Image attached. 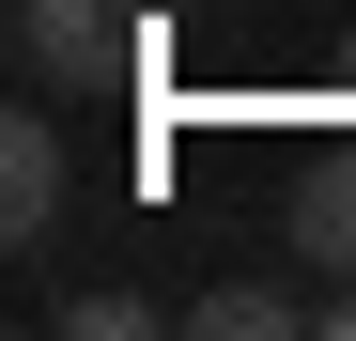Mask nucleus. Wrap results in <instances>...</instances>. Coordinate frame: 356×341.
Here are the masks:
<instances>
[{
  "mask_svg": "<svg viewBox=\"0 0 356 341\" xmlns=\"http://www.w3.org/2000/svg\"><path fill=\"white\" fill-rule=\"evenodd\" d=\"M16 63L47 93H124L155 63V0H16Z\"/></svg>",
  "mask_w": 356,
  "mask_h": 341,
  "instance_id": "nucleus-1",
  "label": "nucleus"
},
{
  "mask_svg": "<svg viewBox=\"0 0 356 341\" xmlns=\"http://www.w3.org/2000/svg\"><path fill=\"white\" fill-rule=\"evenodd\" d=\"M63 217H78V155H63V125H47V109H16V125H0V248H63Z\"/></svg>",
  "mask_w": 356,
  "mask_h": 341,
  "instance_id": "nucleus-2",
  "label": "nucleus"
},
{
  "mask_svg": "<svg viewBox=\"0 0 356 341\" xmlns=\"http://www.w3.org/2000/svg\"><path fill=\"white\" fill-rule=\"evenodd\" d=\"M310 310H325V279H310V264H279V279L248 264V279H202V295H186V326H202V341H294Z\"/></svg>",
  "mask_w": 356,
  "mask_h": 341,
  "instance_id": "nucleus-3",
  "label": "nucleus"
},
{
  "mask_svg": "<svg viewBox=\"0 0 356 341\" xmlns=\"http://www.w3.org/2000/svg\"><path fill=\"white\" fill-rule=\"evenodd\" d=\"M279 248L310 264V279H356V155H325L310 187L279 202Z\"/></svg>",
  "mask_w": 356,
  "mask_h": 341,
  "instance_id": "nucleus-4",
  "label": "nucleus"
},
{
  "mask_svg": "<svg viewBox=\"0 0 356 341\" xmlns=\"http://www.w3.org/2000/svg\"><path fill=\"white\" fill-rule=\"evenodd\" d=\"M140 326H155V310L124 295V279H93V295H63V341H140Z\"/></svg>",
  "mask_w": 356,
  "mask_h": 341,
  "instance_id": "nucleus-5",
  "label": "nucleus"
},
{
  "mask_svg": "<svg viewBox=\"0 0 356 341\" xmlns=\"http://www.w3.org/2000/svg\"><path fill=\"white\" fill-rule=\"evenodd\" d=\"M310 341H356V279H325V310H310Z\"/></svg>",
  "mask_w": 356,
  "mask_h": 341,
  "instance_id": "nucleus-6",
  "label": "nucleus"
}]
</instances>
